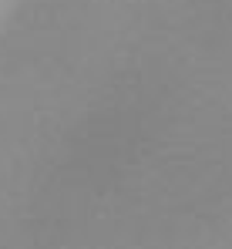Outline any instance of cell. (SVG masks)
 Returning <instances> with one entry per match:
<instances>
[]
</instances>
